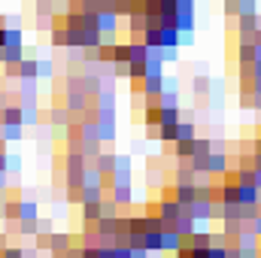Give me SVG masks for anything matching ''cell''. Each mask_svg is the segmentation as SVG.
<instances>
[{
  "instance_id": "4",
  "label": "cell",
  "mask_w": 261,
  "mask_h": 258,
  "mask_svg": "<svg viewBox=\"0 0 261 258\" xmlns=\"http://www.w3.org/2000/svg\"><path fill=\"white\" fill-rule=\"evenodd\" d=\"M164 222H173V219H179L182 216V203L179 200H158V210H155Z\"/></svg>"
},
{
  "instance_id": "24",
  "label": "cell",
  "mask_w": 261,
  "mask_h": 258,
  "mask_svg": "<svg viewBox=\"0 0 261 258\" xmlns=\"http://www.w3.org/2000/svg\"><path fill=\"white\" fill-rule=\"evenodd\" d=\"M85 170H64V189H82Z\"/></svg>"
},
{
  "instance_id": "14",
  "label": "cell",
  "mask_w": 261,
  "mask_h": 258,
  "mask_svg": "<svg viewBox=\"0 0 261 258\" xmlns=\"http://www.w3.org/2000/svg\"><path fill=\"white\" fill-rule=\"evenodd\" d=\"M94 167H97L100 173H113V167H116V155H113V152H97V155H94Z\"/></svg>"
},
{
  "instance_id": "37",
  "label": "cell",
  "mask_w": 261,
  "mask_h": 258,
  "mask_svg": "<svg viewBox=\"0 0 261 258\" xmlns=\"http://www.w3.org/2000/svg\"><path fill=\"white\" fill-rule=\"evenodd\" d=\"M173 258H192V246H186V243H182V246L173 252Z\"/></svg>"
},
{
  "instance_id": "42",
  "label": "cell",
  "mask_w": 261,
  "mask_h": 258,
  "mask_svg": "<svg viewBox=\"0 0 261 258\" xmlns=\"http://www.w3.org/2000/svg\"><path fill=\"white\" fill-rule=\"evenodd\" d=\"M9 246V237H6V231H0V249H6Z\"/></svg>"
},
{
  "instance_id": "34",
  "label": "cell",
  "mask_w": 261,
  "mask_h": 258,
  "mask_svg": "<svg viewBox=\"0 0 261 258\" xmlns=\"http://www.w3.org/2000/svg\"><path fill=\"white\" fill-rule=\"evenodd\" d=\"M110 258H130V246H113V255Z\"/></svg>"
},
{
  "instance_id": "6",
  "label": "cell",
  "mask_w": 261,
  "mask_h": 258,
  "mask_svg": "<svg viewBox=\"0 0 261 258\" xmlns=\"http://www.w3.org/2000/svg\"><path fill=\"white\" fill-rule=\"evenodd\" d=\"M15 79H37V58L34 55H24L15 64Z\"/></svg>"
},
{
  "instance_id": "3",
  "label": "cell",
  "mask_w": 261,
  "mask_h": 258,
  "mask_svg": "<svg viewBox=\"0 0 261 258\" xmlns=\"http://www.w3.org/2000/svg\"><path fill=\"white\" fill-rule=\"evenodd\" d=\"M228 167H231L228 152H210V155H206V170H210V173H216V176H219V173H225Z\"/></svg>"
},
{
  "instance_id": "10",
  "label": "cell",
  "mask_w": 261,
  "mask_h": 258,
  "mask_svg": "<svg viewBox=\"0 0 261 258\" xmlns=\"http://www.w3.org/2000/svg\"><path fill=\"white\" fill-rule=\"evenodd\" d=\"M170 228H173L179 237H189V234L195 231V219H192V216L182 210V216H179V219H173V225H170Z\"/></svg>"
},
{
  "instance_id": "41",
  "label": "cell",
  "mask_w": 261,
  "mask_h": 258,
  "mask_svg": "<svg viewBox=\"0 0 261 258\" xmlns=\"http://www.w3.org/2000/svg\"><path fill=\"white\" fill-rule=\"evenodd\" d=\"M252 183H255V189L261 192V167H255V176H252Z\"/></svg>"
},
{
  "instance_id": "9",
  "label": "cell",
  "mask_w": 261,
  "mask_h": 258,
  "mask_svg": "<svg viewBox=\"0 0 261 258\" xmlns=\"http://www.w3.org/2000/svg\"><path fill=\"white\" fill-rule=\"evenodd\" d=\"M179 246H182V237L173 228H164L161 231V252H176Z\"/></svg>"
},
{
  "instance_id": "26",
  "label": "cell",
  "mask_w": 261,
  "mask_h": 258,
  "mask_svg": "<svg viewBox=\"0 0 261 258\" xmlns=\"http://www.w3.org/2000/svg\"><path fill=\"white\" fill-rule=\"evenodd\" d=\"M176 200H179L182 207H189V203L195 200V186H176Z\"/></svg>"
},
{
  "instance_id": "36",
  "label": "cell",
  "mask_w": 261,
  "mask_h": 258,
  "mask_svg": "<svg viewBox=\"0 0 261 258\" xmlns=\"http://www.w3.org/2000/svg\"><path fill=\"white\" fill-rule=\"evenodd\" d=\"M152 252L149 249H143V246H130V258H149Z\"/></svg>"
},
{
  "instance_id": "44",
  "label": "cell",
  "mask_w": 261,
  "mask_h": 258,
  "mask_svg": "<svg viewBox=\"0 0 261 258\" xmlns=\"http://www.w3.org/2000/svg\"><path fill=\"white\" fill-rule=\"evenodd\" d=\"M0 28H6V15H0Z\"/></svg>"
},
{
  "instance_id": "45",
  "label": "cell",
  "mask_w": 261,
  "mask_h": 258,
  "mask_svg": "<svg viewBox=\"0 0 261 258\" xmlns=\"http://www.w3.org/2000/svg\"><path fill=\"white\" fill-rule=\"evenodd\" d=\"M116 3H122V0H116Z\"/></svg>"
},
{
  "instance_id": "5",
  "label": "cell",
  "mask_w": 261,
  "mask_h": 258,
  "mask_svg": "<svg viewBox=\"0 0 261 258\" xmlns=\"http://www.w3.org/2000/svg\"><path fill=\"white\" fill-rule=\"evenodd\" d=\"M37 97H40L37 79H21V85H18V100H21V104H37Z\"/></svg>"
},
{
  "instance_id": "7",
  "label": "cell",
  "mask_w": 261,
  "mask_h": 258,
  "mask_svg": "<svg viewBox=\"0 0 261 258\" xmlns=\"http://www.w3.org/2000/svg\"><path fill=\"white\" fill-rule=\"evenodd\" d=\"M164 76H143V97H158L164 88Z\"/></svg>"
},
{
  "instance_id": "40",
  "label": "cell",
  "mask_w": 261,
  "mask_h": 258,
  "mask_svg": "<svg viewBox=\"0 0 261 258\" xmlns=\"http://www.w3.org/2000/svg\"><path fill=\"white\" fill-rule=\"evenodd\" d=\"M252 94H261V76H252Z\"/></svg>"
},
{
  "instance_id": "27",
  "label": "cell",
  "mask_w": 261,
  "mask_h": 258,
  "mask_svg": "<svg viewBox=\"0 0 261 258\" xmlns=\"http://www.w3.org/2000/svg\"><path fill=\"white\" fill-rule=\"evenodd\" d=\"M237 15H258V0H237Z\"/></svg>"
},
{
  "instance_id": "22",
  "label": "cell",
  "mask_w": 261,
  "mask_h": 258,
  "mask_svg": "<svg viewBox=\"0 0 261 258\" xmlns=\"http://www.w3.org/2000/svg\"><path fill=\"white\" fill-rule=\"evenodd\" d=\"M97 219H100V200L82 203V222H97Z\"/></svg>"
},
{
  "instance_id": "46",
  "label": "cell",
  "mask_w": 261,
  "mask_h": 258,
  "mask_svg": "<svg viewBox=\"0 0 261 258\" xmlns=\"http://www.w3.org/2000/svg\"><path fill=\"white\" fill-rule=\"evenodd\" d=\"M258 3H261V0H258Z\"/></svg>"
},
{
  "instance_id": "13",
  "label": "cell",
  "mask_w": 261,
  "mask_h": 258,
  "mask_svg": "<svg viewBox=\"0 0 261 258\" xmlns=\"http://www.w3.org/2000/svg\"><path fill=\"white\" fill-rule=\"evenodd\" d=\"M0 122H3V125H21V107L6 104V107L0 110Z\"/></svg>"
},
{
  "instance_id": "28",
  "label": "cell",
  "mask_w": 261,
  "mask_h": 258,
  "mask_svg": "<svg viewBox=\"0 0 261 258\" xmlns=\"http://www.w3.org/2000/svg\"><path fill=\"white\" fill-rule=\"evenodd\" d=\"M49 31H52V46L64 49V46H67V28H64V24H58V28H49Z\"/></svg>"
},
{
  "instance_id": "25",
  "label": "cell",
  "mask_w": 261,
  "mask_h": 258,
  "mask_svg": "<svg viewBox=\"0 0 261 258\" xmlns=\"http://www.w3.org/2000/svg\"><path fill=\"white\" fill-rule=\"evenodd\" d=\"M234 24L237 31H258V15H237Z\"/></svg>"
},
{
  "instance_id": "19",
  "label": "cell",
  "mask_w": 261,
  "mask_h": 258,
  "mask_svg": "<svg viewBox=\"0 0 261 258\" xmlns=\"http://www.w3.org/2000/svg\"><path fill=\"white\" fill-rule=\"evenodd\" d=\"M143 249L161 252V231H143Z\"/></svg>"
},
{
  "instance_id": "17",
  "label": "cell",
  "mask_w": 261,
  "mask_h": 258,
  "mask_svg": "<svg viewBox=\"0 0 261 258\" xmlns=\"http://www.w3.org/2000/svg\"><path fill=\"white\" fill-rule=\"evenodd\" d=\"M255 61V43H237V64H252Z\"/></svg>"
},
{
  "instance_id": "43",
  "label": "cell",
  "mask_w": 261,
  "mask_h": 258,
  "mask_svg": "<svg viewBox=\"0 0 261 258\" xmlns=\"http://www.w3.org/2000/svg\"><path fill=\"white\" fill-rule=\"evenodd\" d=\"M252 76H261V61H252Z\"/></svg>"
},
{
  "instance_id": "35",
  "label": "cell",
  "mask_w": 261,
  "mask_h": 258,
  "mask_svg": "<svg viewBox=\"0 0 261 258\" xmlns=\"http://www.w3.org/2000/svg\"><path fill=\"white\" fill-rule=\"evenodd\" d=\"M3 258H21V246H6L3 249Z\"/></svg>"
},
{
  "instance_id": "38",
  "label": "cell",
  "mask_w": 261,
  "mask_h": 258,
  "mask_svg": "<svg viewBox=\"0 0 261 258\" xmlns=\"http://www.w3.org/2000/svg\"><path fill=\"white\" fill-rule=\"evenodd\" d=\"M249 228H252V231L258 234V240H261V213L255 216V219H252V222H249Z\"/></svg>"
},
{
  "instance_id": "31",
  "label": "cell",
  "mask_w": 261,
  "mask_h": 258,
  "mask_svg": "<svg viewBox=\"0 0 261 258\" xmlns=\"http://www.w3.org/2000/svg\"><path fill=\"white\" fill-rule=\"evenodd\" d=\"M52 231H55L52 219H40V216H37V234H52Z\"/></svg>"
},
{
  "instance_id": "39",
  "label": "cell",
  "mask_w": 261,
  "mask_h": 258,
  "mask_svg": "<svg viewBox=\"0 0 261 258\" xmlns=\"http://www.w3.org/2000/svg\"><path fill=\"white\" fill-rule=\"evenodd\" d=\"M9 186V170H0V192H6Z\"/></svg>"
},
{
  "instance_id": "11",
  "label": "cell",
  "mask_w": 261,
  "mask_h": 258,
  "mask_svg": "<svg viewBox=\"0 0 261 258\" xmlns=\"http://www.w3.org/2000/svg\"><path fill=\"white\" fill-rule=\"evenodd\" d=\"M110 200L119 203V207H130L134 203V189L130 186H113V197Z\"/></svg>"
},
{
  "instance_id": "18",
  "label": "cell",
  "mask_w": 261,
  "mask_h": 258,
  "mask_svg": "<svg viewBox=\"0 0 261 258\" xmlns=\"http://www.w3.org/2000/svg\"><path fill=\"white\" fill-rule=\"evenodd\" d=\"M170 146H173V155H176V158H189V155H195V140H173Z\"/></svg>"
},
{
  "instance_id": "29",
  "label": "cell",
  "mask_w": 261,
  "mask_h": 258,
  "mask_svg": "<svg viewBox=\"0 0 261 258\" xmlns=\"http://www.w3.org/2000/svg\"><path fill=\"white\" fill-rule=\"evenodd\" d=\"M192 91H195V97H197V94H206V91H210V76H195Z\"/></svg>"
},
{
  "instance_id": "23",
  "label": "cell",
  "mask_w": 261,
  "mask_h": 258,
  "mask_svg": "<svg viewBox=\"0 0 261 258\" xmlns=\"http://www.w3.org/2000/svg\"><path fill=\"white\" fill-rule=\"evenodd\" d=\"M15 231L21 237H37V219H15Z\"/></svg>"
},
{
  "instance_id": "20",
  "label": "cell",
  "mask_w": 261,
  "mask_h": 258,
  "mask_svg": "<svg viewBox=\"0 0 261 258\" xmlns=\"http://www.w3.org/2000/svg\"><path fill=\"white\" fill-rule=\"evenodd\" d=\"M0 137H3L6 143H18V140L24 137V125H3V128H0Z\"/></svg>"
},
{
  "instance_id": "21",
  "label": "cell",
  "mask_w": 261,
  "mask_h": 258,
  "mask_svg": "<svg viewBox=\"0 0 261 258\" xmlns=\"http://www.w3.org/2000/svg\"><path fill=\"white\" fill-rule=\"evenodd\" d=\"M64 170H85V155H82V152H67L64 155Z\"/></svg>"
},
{
  "instance_id": "33",
  "label": "cell",
  "mask_w": 261,
  "mask_h": 258,
  "mask_svg": "<svg viewBox=\"0 0 261 258\" xmlns=\"http://www.w3.org/2000/svg\"><path fill=\"white\" fill-rule=\"evenodd\" d=\"M67 203H82V189H67Z\"/></svg>"
},
{
  "instance_id": "8",
  "label": "cell",
  "mask_w": 261,
  "mask_h": 258,
  "mask_svg": "<svg viewBox=\"0 0 261 258\" xmlns=\"http://www.w3.org/2000/svg\"><path fill=\"white\" fill-rule=\"evenodd\" d=\"M40 216V203L34 197H18V219H37Z\"/></svg>"
},
{
  "instance_id": "15",
  "label": "cell",
  "mask_w": 261,
  "mask_h": 258,
  "mask_svg": "<svg viewBox=\"0 0 261 258\" xmlns=\"http://www.w3.org/2000/svg\"><path fill=\"white\" fill-rule=\"evenodd\" d=\"M258 189L249 183V186H237V203H258Z\"/></svg>"
},
{
  "instance_id": "2",
  "label": "cell",
  "mask_w": 261,
  "mask_h": 258,
  "mask_svg": "<svg viewBox=\"0 0 261 258\" xmlns=\"http://www.w3.org/2000/svg\"><path fill=\"white\" fill-rule=\"evenodd\" d=\"M88 100H91V97H88L85 91H79V88H76V91H67V97L61 100V104L67 107V113H70V116H76V113H85V110H88Z\"/></svg>"
},
{
  "instance_id": "32",
  "label": "cell",
  "mask_w": 261,
  "mask_h": 258,
  "mask_svg": "<svg viewBox=\"0 0 261 258\" xmlns=\"http://www.w3.org/2000/svg\"><path fill=\"white\" fill-rule=\"evenodd\" d=\"M222 9H225V15L234 21L237 18V0H222Z\"/></svg>"
},
{
  "instance_id": "16",
  "label": "cell",
  "mask_w": 261,
  "mask_h": 258,
  "mask_svg": "<svg viewBox=\"0 0 261 258\" xmlns=\"http://www.w3.org/2000/svg\"><path fill=\"white\" fill-rule=\"evenodd\" d=\"M3 46H24V31L21 28H3Z\"/></svg>"
},
{
  "instance_id": "12",
  "label": "cell",
  "mask_w": 261,
  "mask_h": 258,
  "mask_svg": "<svg viewBox=\"0 0 261 258\" xmlns=\"http://www.w3.org/2000/svg\"><path fill=\"white\" fill-rule=\"evenodd\" d=\"M161 46L179 49V46H182V34H179L176 28H161Z\"/></svg>"
},
{
  "instance_id": "1",
  "label": "cell",
  "mask_w": 261,
  "mask_h": 258,
  "mask_svg": "<svg viewBox=\"0 0 261 258\" xmlns=\"http://www.w3.org/2000/svg\"><path fill=\"white\" fill-rule=\"evenodd\" d=\"M195 12H197V0H176V31L179 34H192L195 31Z\"/></svg>"
},
{
  "instance_id": "30",
  "label": "cell",
  "mask_w": 261,
  "mask_h": 258,
  "mask_svg": "<svg viewBox=\"0 0 261 258\" xmlns=\"http://www.w3.org/2000/svg\"><path fill=\"white\" fill-rule=\"evenodd\" d=\"M195 152L197 155H210V137H195Z\"/></svg>"
}]
</instances>
